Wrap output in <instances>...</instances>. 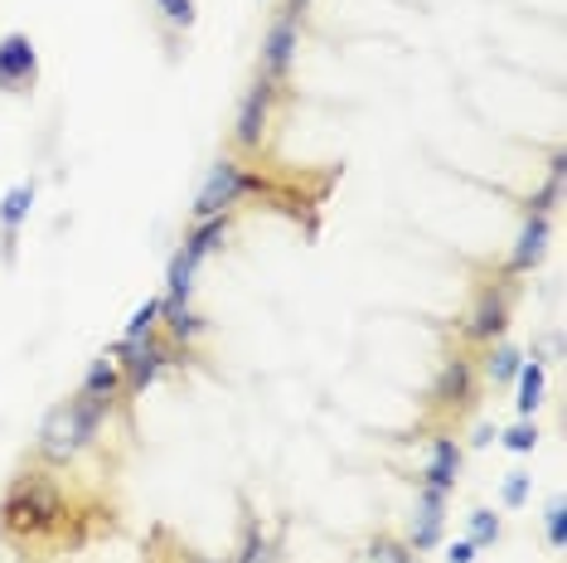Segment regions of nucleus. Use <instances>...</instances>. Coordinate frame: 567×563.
<instances>
[{
    "label": "nucleus",
    "instance_id": "f257e3e1",
    "mask_svg": "<svg viewBox=\"0 0 567 563\" xmlns=\"http://www.w3.org/2000/svg\"><path fill=\"white\" fill-rule=\"evenodd\" d=\"M112 510L73 495L69 481L44 462H24L0 491V540L24 559H59L107 530Z\"/></svg>",
    "mask_w": 567,
    "mask_h": 563
},
{
    "label": "nucleus",
    "instance_id": "6e6552de",
    "mask_svg": "<svg viewBox=\"0 0 567 563\" xmlns=\"http://www.w3.org/2000/svg\"><path fill=\"white\" fill-rule=\"evenodd\" d=\"M296 54H301V20L287 16V10H277L272 24H267V34H262V49H257V73L287 88Z\"/></svg>",
    "mask_w": 567,
    "mask_h": 563
},
{
    "label": "nucleus",
    "instance_id": "393cba45",
    "mask_svg": "<svg viewBox=\"0 0 567 563\" xmlns=\"http://www.w3.org/2000/svg\"><path fill=\"white\" fill-rule=\"evenodd\" d=\"M558 195H563V175H548L544 190L528 199V214H548V219H553V204H558Z\"/></svg>",
    "mask_w": 567,
    "mask_h": 563
},
{
    "label": "nucleus",
    "instance_id": "4be33fe9",
    "mask_svg": "<svg viewBox=\"0 0 567 563\" xmlns=\"http://www.w3.org/2000/svg\"><path fill=\"white\" fill-rule=\"evenodd\" d=\"M156 10H161L165 34H171V40L179 30H189V24H195V0H156Z\"/></svg>",
    "mask_w": 567,
    "mask_h": 563
},
{
    "label": "nucleus",
    "instance_id": "0eeeda50",
    "mask_svg": "<svg viewBox=\"0 0 567 563\" xmlns=\"http://www.w3.org/2000/svg\"><path fill=\"white\" fill-rule=\"evenodd\" d=\"M248 190V161L243 156H218L214 171L204 175L199 195H195V219H214V214H234Z\"/></svg>",
    "mask_w": 567,
    "mask_h": 563
},
{
    "label": "nucleus",
    "instance_id": "ddd939ff",
    "mask_svg": "<svg viewBox=\"0 0 567 563\" xmlns=\"http://www.w3.org/2000/svg\"><path fill=\"white\" fill-rule=\"evenodd\" d=\"M548 238H553V219H548V214H528L524 228H519V238H514V248H509V258H505V273H514V277L534 273L538 258L548 253Z\"/></svg>",
    "mask_w": 567,
    "mask_h": 563
},
{
    "label": "nucleus",
    "instance_id": "20e7f679",
    "mask_svg": "<svg viewBox=\"0 0 567 563\" xmlns=\"http://www.w3.org/2000/svg\"><path fill=\"white\" fill-rule=\"evenodd\" d=\"M514 301H519V277L514 273H489L475 282V291H471V306H466V316H461V340L466 345H495V340H505L509 336V321H514Z\"/></svg>",
    "mask_w": 567,
    "mask_h": 563
},
{
    "label": "nucleus",
    "instance_id": "f8f14e48",
    "mask_svg": "<svg viewBox=\"0 0 567 563\" xmlns=\"http://www.w3.org/2000/svg\"><path fill=\"white\" fill-rule=\"evenodd\" d=\"M30 209H34V181L10 185L6 199H0V258H6V267L16 263V243H20V228L30 219Z\"/></svg>",
    "mask_w": 567,
    "mask_h": 563
},
{
    "label": "nucleus",
    "instance_id": "f03ea898",
    "mask_svg": "<svg viewBox=\"0 0 567 563\" xmlns=\"http://www.w3.org/2000/svg\"><path fill=\"white\" fill-rule=\"evenodd\" d=\"M107 418H112V408L97 403V399H87V393H69V399H59L44 413V422H40V438H34V462H44L54 471H69L79 457H87L97 447Z\"/></svg>",
    "mask_w": 567,
    "mask_h": 563
},
{
    "label": "nucleus",
    "instance_id": "39448f33",
    "mask_svg": "<svg viewBox=\"0 0 567 563\" xmlns=\"http://www.w3.org/2000/svg\"><path fill=\"white\" fill-rule=\"evenodd\" d=\"M112 355H117V365H122V399L132 403L175 365L179 350L161 336V330H151V336H141V340H117Z\"/></svg>",
    "mask_w": 567,
    "mask_h": 563
},
{
    "label": "nucleus",
    "instance_id": "7ed1b4c3",
    "mask_svg": "<svg viewBox=\"0 0 567 563\" xmlns=\"http://www.w3.org/2000/svg\"><path fill=\"white\" fill-rule=\"evenodd\" d=\"M481 393H485L481 360H475L471 350H451L427 389V413L442 422V428H461V422L481 408Z\"/></svg>",
    "mask_w": 567,
    "mask_h": 563
},
{
    "label": "nucleus",
    "instance_id": "2eb2a0df",
    "mask_svg": "<svg viewBox=\"0 0 567 563\" xmlns=\"http://www.w3.org/2000/svg\"><path fill=\"white\" fill-rule=\"evenodd\" d=\"M79 393H87V399H97V403H107V408H126V399H122V365H117V355L112 350H102L93 365H87V375H83V389Z\"/></svg>",
    "mask_w": 567,
    "mask_h": 563
},
{
    "label": "nucleus",
    "instance_id": "9b49d317",
    "mask_svg": "<svg viewBox=\"0 0 567 563\" xmlns=\"http://www.w3.org/2000/svg\"><path fill=\"white\" fill-rule=\"evenodd\" d=\"M456 477H461V442L451 438V432H436L427 447V462L417 471V485H432V491L451 495L456 491Z\"/></svg>",
    "mask_w": 567,
    "mask_h": 563
},
{
    "label": "nucleus",
    "instance_id": "9d476101",
    "mask_svg": "<svg viewBox=\"0 0 567 563\" xmlns=\"http://www.w3.org/2000/svg\"><path fill=\"white\" fill-rule=\"evenodd\" d=\"M446 501H451V495L432 491V485H417V510H412V530H408V549H412V554H427V549L442 544Z\"/></svg>",
    "mask_w": 567,
    "mask_h": 563
},
{
    "label": "nucleus",
    "instance_id": "4468645a",
    "mask_svg": "<svg viewBox=\"0 0 567 563\" xmlns=\"http://www.w3.org/2000/svg\"><path fill=\"white\" fill-rule=\"evenodd\" d=\"M234 234V214H214V219H195V228L185 234V243H179V258H185L189 267H199L209 253L224 248V238Z\"/></svg>",
    "mask_w": 567,
    "mask_h": 563
},
{
    "label": "nucleus",
    "instance_id": "aec40b11",
    "mask_svg": "<svg viewBox=\"0 0 567 563\" xmlns=\"http://www.w3.org/2000/svg\"><path fill=\"white\" fill-rule=\"evenodd\" d=\"M471 534H466V540L475 544V549H489V544H499V534H505V524H499V515H495V510H471Z\"/></svg>",
    "mask_w": 567,
    "mask_h": 563
},
{
    "label": "nucleus",
    "instance_id": "b1692460",
    "mask_svg": "<svg viewBox=\"0 0 567 563\" xmlns=\"http://www.w3.org/2000/svg\"><path fill=\"white\" fill-rule=\"evenodd\" d=\"M544 524H548V549H563V540H567V505H563V495H558V501H548Z\"/></svg>",
    "mask_w": 567,
    "mask_h": 563
},
{
    "label": "nucleus",
    "instance_id": "6ab92c4d",
    "mask_svg": "<svg viewBox=\"0 0 567 563\" xmlns=\"http://www.w3.org/2000/svg\"><path fill=\"white\" fill-rule=\"evenodd\" d=\"M234 563H272V540L262 534V520H257V515L243 520V544H238Z\"/></svg>",
    "mask_w": 567,
    "mask_h": 563
},
{
    "label": "nucleus",
    "instance_id": "5701e85b",
    "mask_svg": "<svg viewBox=\"0 0 567 563\" xmlns=\"http://www.w3.org/2000/svg\"><path fill=\"white\" fill-rule=\"evenodd\" d=\"M499 438H505L509 452H534V447H538V428H534V418H519L509 432H499Z\"/></svg>",
    "mask_w": 567,
    "mask_h": 563
},
{
    "label": "nucleus",
    "instance_id": "a878e982",
    "mask_svg": "<svg viewBox=\"0 0 567 563\" xmlns=\"http://www.w3.org/2000/svg\"><path fill=\"white\" fill-rule=\"evenodd\" d=\"M524 501H528V471H509V481H505V505L519 510Z\"/></svg>",
    "mask_w": 567,
    "mask_h": 563
},
{
    "label": "nucleus",
    "instance_id": "423d86ee",
    "mask_svg": "<svg viewBox=\"0 0 567 563\" xmlns=\"http://www.w3.org/2000/svg\"><path fill=\"white\" fill-rule=\"evenodd\" d=\"M281 93H287V88L272 83V79H262V73H257L252 88L243 93L238 112H234V151H238V156H262L267 136H272V122H277Z\"/></svg>",
    "mask_w": 567,
    "mask_h": 563
},
{
    "label": "nucleus",
    "instance_id": "bb28decb",
    "mask_svg": "<svg viewBox=\"0 0 567 563\" xmlns=\"http://www.w3.org/2000/svg\"><path fill=\"white\" fill-rule=\"evenodd\" d=\"M475 554H481V549H475L471 540H456L446 549V563H475Z\"/></svg>",
    "mask_w": 567,
    "mask_h": 563
},
{
    "label": "nucleus",
    "instance_id": "412c9836",
    "mask_svg": "<svg viewBox=\"0 0 567 563\" xmlns=\"http://www.w3.org/2000/svg\"><path fill=\"white\" fill-rule=\"evenodd\" d=\"M161 306H165V297L141 301L132 311V321H126V330H122V340H141V336H151V330H161Z\"/></svg>",
    "mask_w": 567,
    "mask_h": 563
},
{
    "label": "nucleus",
    "instance_id": "a211bd4d",
    "mask_svg": "<svg viewBox=\"0 0 567 563\" xmlns=\"http://www.w3.org/2000/svg\"><path fill=\"white\" fill-rule=\"evenodd\" d=\"M417 559L422 554H412L408 540H398V534H373L364 554H359V563H417Z\"/></svg>",
    "mask_w": 567,
    "mask_h": 563
},
{
    "label": "nucleus",
    "instance_id": "1a4fd4ad",
    "mask_svg": "<svg viewBox=\"0 0 567 563\" xmlns=\"http://www.w3.org/2000/svg\"><path fill=\"white\" fill-rule=\"evenodd\" d=\"M40 83V54H34V40L20 30L0 34V93L24 98Z\"/></svg>",
    "mask_w": 567,
    "mask_h": 563
},
{
    "label": "nucleus",
    "instance_id": "f3484780",
    "mask_svg": "<svg viewBox=\"0 0 567 563\" xmlns=\"http://www.w3.org/2000/svg\"><path fill=\"white\" fill-rule=\"evenodd\" d=\"M514 383H519V399H514V403H519V418H534V408L544 403V360H538V355H534V360H524L519 379H514Z\"/></svg>",
    "mask_w": 567,
    "mask_h": 563
},
{
    "label": "nucleus",
    "instance_id": "cd10ccee",
    "mask_svg": "<svg viewBox=\"0 0 567 563\" xmlns=\"http://www.w3.org/2000/svg\"><path fill=\"white\" fill-rule=\"evenodd\" d=\"M306 6H311V0H281V10H287V16H296V20L306 16Z\"/></svg>",
    "mask_w": 567,
    "mask_h": 563
},
{
    "label": "nucleus",
    "instance_id": "dca6fc26",
    "mask_svg": "<svg viewBox=\"0 0 567 563\" xmlns=\"http://www.w3.org/2000/svg\"><path fill=\"white\" fill-rule=\"evenodd\" d=\"M519 365H524V355L514 350L509 340H495V345H485V355H481V379L505 389V383L519 379Z\"/></svg>",
    "mask_w": 567,
    "mask_h": 563
}]
</instances>
